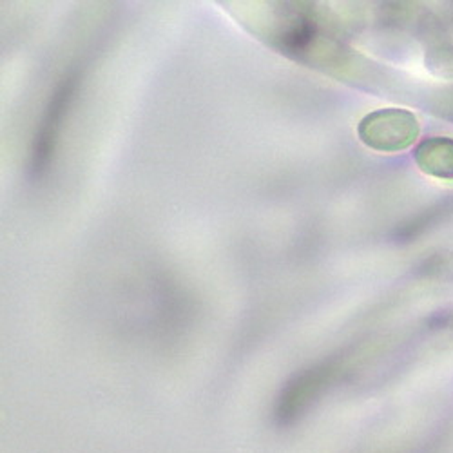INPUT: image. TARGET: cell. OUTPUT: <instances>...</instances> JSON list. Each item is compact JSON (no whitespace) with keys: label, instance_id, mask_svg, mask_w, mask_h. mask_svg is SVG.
I'll return each instance as SVG.
<instances>
[{"label":"cell","instance_id":"obj_1","mask_svg":"<svg viewBox=\"0 0 453 453\" xmlns=\"http://www.w3.org/2000/svg\"><path fill=\"white\" fill-rule=\"evenodd\" d=\"M359 136L372 149L395 153L418 140L419 120L406 109L375 111L359 124Z\"/></svg>","mask_w":453,"mask_h":453},{"label":"cell","instance_id":"obj_2","mask_svg":"<svg viewBox=\"0 0 453 453\" xmlns=\"http://www.w3.org/2000/svg\"><path fill=\"white\" fill-rule=\"evenodd\" d=\"M79 86V74L71 73L57 86L46 111L41 120L39 131H36L35 143H33V171L35 174H41L53 157V150L64 124V117L67 115V109L71 105L73 95Z\"/></svg>","mask_w":453,"mask_h":453},{"label":"cell","instance_id":"obj_3","mask_svg":"<svg viewBox=\"0 0 453 453\" xmlns=\"http://www.w3.org/2000/svg\"><path fill=\"white\" fill-rule=\"evenodd\" d=\"M415 164L434 178L453 180V138L435 136L428 138L415 149Z\"/></svg>","mask_w":453,"mask_h":453},{"label":"cell","instance_id":"obj_4","mask_svg":"<svg viewBox=\"0 0 453 453\" xmlns=\"http://www.w3.org/2000/svg\"><path fill=\"white\" fill-rule=\"evenodd\" d=\"M428 64L442 79L453 81V48H439L430 53Z\"/></svg>","mask_w":453,"mask_h":453}]
</instances>
